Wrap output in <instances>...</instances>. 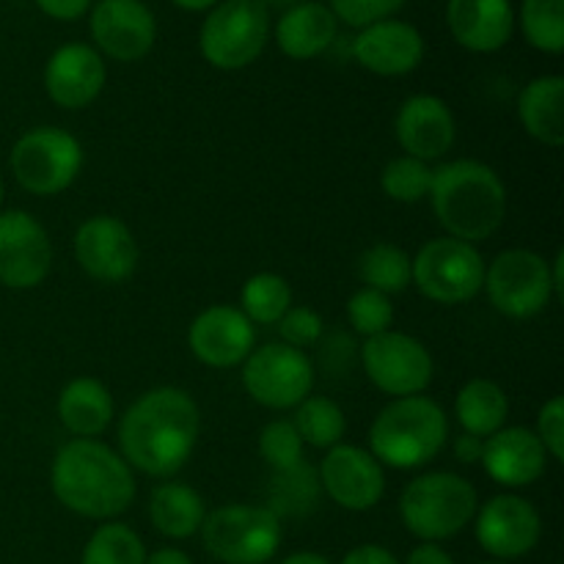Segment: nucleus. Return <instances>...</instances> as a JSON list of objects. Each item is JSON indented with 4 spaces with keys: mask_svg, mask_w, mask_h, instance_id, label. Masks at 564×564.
I'll return each mask as SVG.
<instances>
[{
    "mask_svg": "<svg viewBox=\"0 0 564 564\" xmlns=\"http://www.w3.org/2000/svg\"><path fill=\"white\" fill-rule=\"evenodd\" d=\"M202 416L187 391L160 386L138 397L119 422V446L127 466L165 479L180 471L196 449Z\"/></svg>",
    "mask_w": 564,
    "mask_h": 564,
    "instance_id": "f257e3e1",
    "label": "nucleus"
},
{
    "mask_svg": "<svg viewBox=\"0 0 564 564\" xmlns=\"http://www.w3.org/2000/svg\"><path fill=\"white\" fill-rule=\"evenodd\" d=\"M50 488L69 512L91 521H113L135 499V477L124 457L94 438L61 446L50 468Z\"/></svg>",
    "mask_w": 564,
    "mask_h": 564,
    "instance_id": "f03ea898",
    "label": "nucleus"
},
{
    "mask_svg": "<svg viewBox=\"0 0 564 564\" xmlns=\"http://www.w3.org/2000/svg\"><path fill=\"white\" fill-rule=\"evenodd\" d=\"M430 202L438 224L463 242L490 240L507 215V187L490 165L455 160L433 171Z\"/></svg>",
    "mask_w": 564,
    "mask_h": 564,
    "instance_id": "7ed1b4c3",
    "label": "nucleus"
},
{
    "mask_svg": "<svg viewBox=\"0 0 564 564\" xmlns=\"http://www.w3.org/2000/svg\"><path fill=\"white\" fill-rule=\"evenodd\" d=\"M449 419L430 397H400L375 416L369 430V452L380 466L397 471L422 468L444 449Z\"/></svg>",
    "mask_w": 564,
    "mask_h": 564,
    "instance_id": "20e7f679",
    "label": "nucleus"
},
{
    "mask_svg": "<svg viewBox=\"0 0 564 564\" xmlns=\"http://www.w3.org/2000/svg\"><path fill=\"white\" fill-rule=\"evenodd\" d=\"M479 510L477 488L452 471H430L411 479L400 496V518L422 543H441L471 527Z\"/></svg>",
    "mask_w": 564,
    "mask_h": 564,
    "instance_id": "39448f33",
    "label": "nucleus"
},
{
    "mask_svg": "<svg viewBox=\"0 0 564 564\" xmlns=\"http://www.w3.org/2000/svg\"><path fill=\"white\" fill-rule=\"evenodd\" d=\"M270 36V14L262 0H220L198 33V47L215 69H246L262 55Z\"/></svg>",
    "mask_w": 564,
    "mask_h": 564,
    "instance_id": "423d86ee",
    "label": "nucleus"
},
{
    "mask_svg": "<svg viewBox=\"0 0 564 564\" xmlns=\"http://www.w3.org/2000/svg\"><path fill=\"white\" fill-rule=\"evenodd\" d=\"M9 169L22 191L58 196L80 174L83 147L72 132L58 127H33L11 147Z\"/></svg>",
    "mask_w": 564,
    "mask_h": 564,
    "instance_id": "0eeeda50",
    "label": "nucleus"
},
{
    "mask_svg": "<svg viewBox=\"0 0 564 564\" xmlns=\"http://www.w3.org/2000/svg\"><path fill=\"white\" fill-rule=\"evenodd\" d=\"M207 554L224 564H264L281 545V521L257 505H226L207 512L202 523Z\"/></svg>",
    "mask_w": 564,
    "mask_h": 564,
    "instance_id": "6e6552de",
    "label": "nucleus"
},
{
    "mask_svg": "<svg viewBox=\"0 0 564 564\" xmlns=\"http://www.w3.org/2000/svg\"><path fill=\"white\" fill-rule=\"evenodd\" d=\"M411 281L424 297L441 306L474 301L485 284V259L471 242L435 237L411 259Z\"/></svg>",
    "mask_w": 564,
    "mask_h": 564,
    "instance_id": "1a4fd4ad",
    "label": "nucleus"
},
{
    "mask_svg": "<svg viewBox=\"0 0 564 564\" xmlns=\"http://www.w3.org/2000/svg\"><path fill=\"white\" fill-rule=\"evenodd\" d=\"M482 290L488 292L496 312L512 319H529L543 312L554 297L551 264L527 248H510L485 268Z\"/></svg>",
    "mask_w": 564,
    "mask_h": 564,
    "instance_id": "9d476101",
    "label": "nucleus"
},
{
    "mask_svg": "<svg viewBox=\"0 0 564 564\" xmlns=\"http://www.w3.org/2000/svg\"><path fill=\"white\" fill-rule=\"evenodd\" d=\"M242 364V386L251 400L273 411L297 408L314 389V364L284 341L257 347Z\"/></svg>",
    "mask_w": 564,
    "mask_h": 564,
    "instance_id": "9b49d317",
    "label": "nucleus"
},
{
    "mask_svg": "<svg viewBox=\"0 0 564 564\" xmlns=\"http://www.w3.org/2000/svg\"><path fill=\"white\" fill-rule=\"evenodd\" d=\"M361 361L367 378L394 400L424 394L435 375L427 347L400 330H386L364 341Z\"/></svg>",
    "mask_w": 564,
    "mask_h": 564,
    "instance_id": "f8f14e48",
    "label": "nucleus"
},
{
    "mask_svg": "<svg viewBox=\"0 0 564 564\" xmlns=\"http://www.w3.org/2000/svg\"><path fill=\"white\" fill-rule=\"evenodd\" d=\"M474 521H477L474 532L479 549L494 556V562L510 564L512 560H521L532 554L543 538V518L538 507L516 494L494 496L488 505L479 507Z\"/></svg>",
    "mask_w": 564,
    "mask_h": 564,
    "instance_id": "ddd939ff",
    "label": "nucleus"
},
{
    "mask_svg": "<svg viewBox=\"0 0 564 564\" xmlns=\"http://www.w3.org/2000/svg\"><path fill=\"white\" fill-rule=\"evenodd\" d=\"M53 268L47 229L25 209L0 213V284L9 290H33Z\"/></svg>",
    "mask_w": 564,
    "mask_h": 564,
    "instance_id": "4468645a",
    "label": "nucleus"
},
{
    "mask_svg": "<svg viewBox=\"0 0 564 564\" xmlns=\"http://www.w3.org/2000/svg\"><path fill=\"white\" fill-rule=\"evenodd\" d=\"M99 55L132 64L147 58L158 39V20L143 0H97L88 20Z\"/></svg>",
    "mask_w": 564,
    "mask_h": 564,
    "instance_id": "2eb2a0df",
    "label": "nucleus"
},
{
    "mask_svg": "<svg viewBox=\"0 0 564 564\" xmlns=\"http://www.w3.org/2000/svg\"><path fill=\"white\" fill-rule=\"evenodd\" d=\"M75 259L94 281L121 284L138 268V242L130 226L113 215H94L75 231Z\"/></svg>",
    "mask_w": 564,
    "mask_h": 564,
    "instance_id": "dca6fc26",
    "label": "nucleus"
},
{
    "mask_svg": "<svg viewBox=\"0 0 564 564\" xmlns=\"http://www.w3.org/2000/svg\"><path fill=\"white\" fill-rule=\"evenodd\" d=\"M319 485L341 510L367 512L383 499L386 474L372 452L352 444H336L319 466Z\"/></svg>",
    "mask_w": 564,
    "mask_h": 564,
    "instance_id": "f3484780",
    "label": "nucleus"
},
{
    "mask_svg": "<svg viewBox=\"0 0 564 564\" xmlns=\"http://www.w3.org/2000/svg\"><path fill=\"white\" fill-rule=\"evenodd\" d=\"M257 341V328L240 308L218 303L198 314L187 330L191 352L213 369H231L246 361Z\"/></svg>",
    "mask_w": 564,
    "mask_h": 564,
    "instance_id": "a211bd4d",
    "label": "nucleus"
},
{
    "mask_svg": "<svg viewBox=\"0 0 564 564\" xmlns=\"http://www.w3.org/2000/svg\"><path fill=\"white\" fill-rule=\"evenodd\" d=\"M108 69L91 44L69 42L50 55L44 66V88L58 108L80 110L102 94Z\"/></svg>",
    "mask_w": 564,
    "mask_h": 564,
    "instance_id": "6ab92c4d",
    "label": "nucleus"
},
{
    "mask_svg": "<svg viewBox=\"0 0 564 564\" xmlns=\"http://www.w3.org/2000/svg\"><path fill=\"white\" fill-rule=\"evenodd\" d=\"M352 58L380 77L411 75L424 58V39L411 22L389 17L358 31L352 39Z\"/></svg>",
    "mask_w": 564,
    "mask_h": 564,
    "instance_id": "aec40b11",
    "label": "nucleus"
},
{
    "mask_svg": "<svg viewBox=\"0 0 564 564\" xmlns=\"http://www.w3.org/2000/svg\"><path fill=\"white\" fill-rule=\"evenodd\" d=\"M397 141L408 158L433 163L455 147L457 124L449 105L433 94H413L400 105L394 121Z\"/></svg>",
    "mask_w": 564,
    "mask_h": 564,
    "instance_id": "412c9836",
    "label": "nucleus"
},
{
    "mask_svg": "<svg viewBox=\"0 0 564 564\" xmlns=\"http://www.w3.org/2000/svg\"><path fill=\"white\" fill-rule=\"evenodd\" d=\"M479 463L494 482L505 488H529L549 468V452L534 430L501 427L499 433L485 438Z\"/></svg>",
    "mask_w": 564,
    "mask_h": 564,
    "instance_id": "4be33fe9",
    "label": "nucleus"
},
{
    "mask_svg": "<svg viewBox=\"0 0 564 564\" xmlns=\"http://www.w3.org/2000/svg\"><path fill=\"white\" fill-rule=\"evenodd\" d=\"M446 25L455 42L471 53H496L516 31L510 0H449Z\"/></svg>",
    "mask_w": 564,
    "mask_h": 564,
    "instance_id": "5701e85b",
    "label": "nucleus"
},
{
    "mask_svg": "<svg viewBox=\"0 0 564 564\" xmlns=\"http://www.w3.org/2000/svg\"><path fill=\"white\" fill-rule=\"evenodd\" d=\"M336 31H339V20L328 6L317 0H301L279 17L275 42L286 58L308 61L323 55L336 42Z\"/></svg>",
    "mask_w": 564,
    "mask_h": 564,
    "instance_id": "b1692460",
    "label": "nucleus"
},
{
    "mask_svg": "<svg viewBox=\"0 0 564 564\" xmlns=\"http://www.w3.org/2000/svg\"><path fill=\"white\" fill-rule=\"evenodd\" d=\"M521 124L534 141L560 149L564 143V80L560 75H543L527 83L518 97Z\"/></svg>",
    "mask_w": 564,
    "mask_h": 564,
    "instance_id": "393cba45",
    "label": "nucleus"
},
{
    "mask_svg": "<svg viewBox=\"0 0 564 564\" xmlns=\"http://www.w3.org/2000/svg\"><path fill=\"white\" fill-rule=\"evenodd\" d=\"M58 419L77 438H97L113 422V397L94 378H75L58 394Z\"/></svg>",
    "mask_w": 564,
    "mask_h": 564,
    "instance_id": "a878e982",
    "label": "nucleus"
},
{
    "mask_svg": "<svg viewBox=\"0 0 564 564\" xmlns=\"http://www.w3.org/2000/svg\"><path fill=\"white\" fill-rule=\"evenodd\" d=\"M207 507L198 490L182 482H163L149 499V521L163 538L187 540L202 529Z\"/></svg>",
    "mask_w": 564,
    "mask_h": 564,
    "instance_id": "bb28decb",
    "label": "nucleus"
},
{
    "mask_svg": "<svg viewBox=\"0 0 564 564\" xmlns=\"http://www.w3.org/2000/svg\"><path fill=\"white\" fill-rule=\"evenodd\" d=\"M455 416L468 435H477L485 441L505 427L507 416H510V400L499 383L474 378L457 394Z\"/></svg>",
    "mask_w": 564,
    "mask_h": 564,
    "instance_id": "cd10ccee",
    "label": "nucleus"
},
{
    "mask_svg": "<svg viewBox=\"0 0 564 564\" xmlns=\"http://www.w3.org/2000/svg\"><path fill=\"white\" fill-rule=\"evenodd\" d=\"M319 474L301 460L297 466L284 468V471H273L268 488V510L275 518H297L308 516L317 507L319 499Z\"/></svg>",
    "mask_w": 564,
    "mask_h": 564,
    "instance_id": "c85d7f7f",
    "label": "nucleus"
},
{
    "mask_svg": "<svg viewBox=\"0 0 564 564\" xmlns=\"http://www.w3.org/2000/svg\"><path fill=\"white\" fill-rule=\"evenodd\" d=\"M292 424L301 433L303 444L314 446V449H334L336 444H341L347 430L345 411L334 400H328V397L312 394L295 408Z\"/></svg>",
    "mask_w": 564,
    "mask_h": 564,
    "instance_id": "c756f323",
    "label": "nucleus"
},
{
    "mask_svg": "<svg viewBox=\"0 0 564 564\" xmlns=\"http://www.w3.org/2000/svg\"><path fill=\"white\" fill-rule=\"evenodd\" d=\"M358 273L369 290L397 295L411 284V257L394 242H375L358 259Z\"/></svg>",
    "mask_w": 564,
    "mask_h": 564,
    "instance_id": "7c9ffc66",
    "label": "nucleus"
},
{
    "mask_svg": "<svg viewBox=\"0 0 564 564\" xmlns=\"http://www.w3.org/2000/svg\"><path fill=\"white\" fill-rule=\"evenodd\" d=\"M240 312L253 325H275L292 306V290L279 273H257L242 284Z\"/></svg>",
    "mask_w": 564,
    "mask_h": 564,
    "instance_id": "2f4dec72",
    "label": "nucleus"
},
{
    "mask_svg": "<svg viewBox=\"0 0 564 564\" xmlns=\"http://www.w3.org/2000/svg\"><path fill=\"white\" fill-rule=\"evenodd\" d=\"M80 564H147V549L135 529L108 521L88 538Z\"/></svg>",
    "mask_w": 564,
    "mask_h": 564,
    "instance_id": "473e14b6",
    "label": "nucleus"
},
{
    "mask_svg": "<svg viewBox=\"0 0 564 564\" xmlns=\"http://www.w3.org/2000/svg\"><path fill=\"white\" fill-rule=\"evenodd\" d=\"M521 31L534 50L560 55L564 50V0H523Z\"/></svg>",
    "mask_w": 564,
    "mask_h": 564,
    "instance_id": "72a5a7b5",
    "label": "nucleus"
},
{
    "mask_svg": "<svg viewBox=\"0 0 564 564\" xmlns=\"http://www.w3.org/2000/svg\"><path fill=\"white\" fill-rule=\"evenodd\" d=\"M380 187L389 198L400 204H419L430 196L433 187V169L430 163L416 158H402L391 160L383 171H380Z\"/></svg>",
    "mask_w": 564,
    "mask_h": 564,
    "instance_id": "f704fd0d",
    "label": "nucleus"
},
{
    "mask_svg": "<svg viewBox=\"0 0 564 564\" xmlns=\"http://www.w3.org/2000/svg\"><path fill=\"white\" fill-rule=\"evenodd\" d=\"M347 319H350L356 334L372 339V336L391 330V323H394V306H391L389 295L364 286V290H358L356 295L347 301Z\"/></svg>",
    "mask_w": 564,
    "mask_h": 564,
    "instance_id": "c9c22d12",
    "label": "nucleus"
},
{
    "mask_svg": "<svg viewBox=\"0 0 564 564\" xmlns=\"http://www.w3.org/2000/svg\"><path fill=\"white\" fill-rule=\"evenodd\" d=\"M303 446L306 444L290 419H275V422L264 424L262 435H259V455L273 471L297 466L303 460Z\"/></svg>",
    "mask_w": 564,
    "mask_h": 564,
    "instance_id": "e433bc0d",
    "label": "nucleus"
},
{
    "mask_svg": "<svg viewBox=\"0 0 564 564\" xmlns=\"http://www.w3.org/2000/svg\"><path fill=\"white\" fill-rule=\"evenodd\" d=\"M405 3L408 0H328V9L334 11L336 20L361 31L372 22L394 17Z\"/></svg>",
    "mask_w": 564,
    "mask_h": 564,
    "instance_id": "4c0bfd02",
    "label": "nucleus"
},
{
    "mask_svg": "<svg viewBox=\"0 0 564 564\" xmlns=\"http://www.w3.org/2000/svg\"><path fill=\"white\" fill-rule=\"evenodd\" d=\"M275 325H279L281 341L295 347V350L317 345L325 328L323 317L308 306H290V312H286Z\"/></svg>",
    "mask_w": 564,
    "mask_h": 564,
    "instance_id": "58836bf2",
    "label": "nucleus"
},
{
    "mask_svg": "<svg viewBox=\"0 0 564 564\" xmlns=\"http://www.w3.org/2000/svg\"><path fill=\"white\" fill-rule=\"evenodd\" d=\"M538 438L545 446L551 460H564V400L551 397L538 413Z\"/></svg>",
    "mask_w": 564,
    "mask_h": 564,
    "instance_id": "ea45409f",
    "label": "nucleus"
},
{
    "mask_svg": "<svg viewBox=\"0 0 564 564\" xmlns=\"http://www.w3.org/2000/svg\"><path fill=\"white\" fill-rule=\"evenodd\" d=\"M36 6L53 20L75 22L91 9V0H36Z\"/></svg>",
    "mask_w": 564,
    "mask_h": 564,
    "instance_id": "a19ab883",
    "label": "nucleus"
},
{
    "mask_svg": "<svg viewBox=\"0 0 564 564\" xmlns=\"http://www.w3.org/2000/svg\"><path fill=\"white\" fill-rule=\"evenodd\" d=\"M341 564H402V562L397 560L389 549H383V545L367 543V545H356L352 551H347Z\"/></svg>",
    "mask_w": 564,
    "mask_h": 564,
    "instance_id": "79ce46f5",
    "label": "nucleus"
},
{
    "mask_svg": "<svg viewBox=\"0 0 564 564\" xmlns=\"http://www.w3.org/2000/svg\"><path fill=\"white\" fill-rule=\"evenodd\" d=\"M402 564H455V560L438 543H419Z\"/></svg>",
    "mask_w": 564,
    "mask_h": 564,
    "instance_id": "37998d69",
    "label": "nucleus"
},
{
    "mask_svg": "<svg viewBox=\"0 0 564 564\" xmlns=\"http://www.w3.org/2000/svg\"><path fill=\"white\" fill-rule=\"evenodd\" d=\"M482 438H477V435H468L463 433L460 438L455 441V455L457 460L466 463V466H471V463H479L482 460Z\"/></svg>",
    "mask_w": 564,
    "mask_h": 564,
    "instance_id": "c03bdc74",
    "label": "nucleus"
},
{
    "mask_svg": "<svg viewBox=\"0 0 564 564\" xmlns=\"http://www.w3.org/2000/svg\"><path fill=\"white\" fill-rule=\"evenodd\" d=\"M147 564H193V560L180 549H158L147 556Z\"/></svg>",
    "mask_w": 564,
    "mask_h": 564,
    "instance_id": "a18cd8bd",
    "label": "nucleus"
},
{
    "mask_svg": "<svg viewBox=\"0 0 564 564\" xmlns=\"http://www.w3.org/2000/svg\"><path fill=\"white\" fill-rule=\"evenodd\" d=\"M551 284H554V295L564 297V251H556L554 268H551Z\"/></svg>",
    "mask_w": 564,
    "mask_h": 564,
    "instance_id": "49530a36",
    "label": "nucleus"
},
{
    "mask_svg": "<svg viewBox=\"0 0 564 564\" xmlns=\"http://www.w3.org/2000/svg\"><path fill=\"white\" fill-rule=\"evenodd\" d=\"M281 564H330L323 554H314V551H297V554H290Z\"/></svg>",
    "mask_w": 564,
    "mask_h": 564,
    "instance_id": "de8ad7c7",
    "label": "nucleus"
},
{
    "mask_svg": "<svg viewBox=\"0 0 564 564\" xmlns=\"http://www.w3.org/2000/svg\"><path fill=\"white\" fill-rule=\"evenodd\" d=\"M174 6H180V9L185 11H209L213 6H218L220 0H171Z\"/></svg>",
    "mask_w": 564,
    "mask_h": 564,
    "instance_id": "09e8293b",
    "label": "nucleus"
},
{
    "mask_svg": "<svg viewBox=\"0 0 564 564\" xmlns=\"http://www.w3.org/2000/svg\"><path fill=\"white\" fill-rule=\"evenodd\" d=\"M264 9H292V6H297L301 0H262Z\"/></svg>",
    "mask_w": 564,
    "mask_h": 564,
    "instance_id": "8fccbe9b",
    "label": "nucleus"
},
{
    "mask_svg": "<svg viewBox=\"0 0 564 564\" xmlns=\"http://www.w3.org/2000/svg\"><path fill=\"white\" fill-rule=\"evenodd\" d=\"M3 202H6V185L3 180H0V213H3Z\"/></svg>",
    "mask_w": 564,
    "mask_h": 564,
    "instance_id": "3c124183",
    "label": "nucleus"
},
{
    "mask_svg": "<svg viewBox=\"0 0 564 564\" xmlns=\"http://www.w3.org/2000/svg\"><path fill=\"white\" fill-rule=\"evenodd\" d=\"M482 564H507V562H482Z\"/></svg>",
    "mask_w": 564,
    "mask_h": 564,
    "instance_id": "603ef678",
    "label": "nucleus"
}]
</instances>
